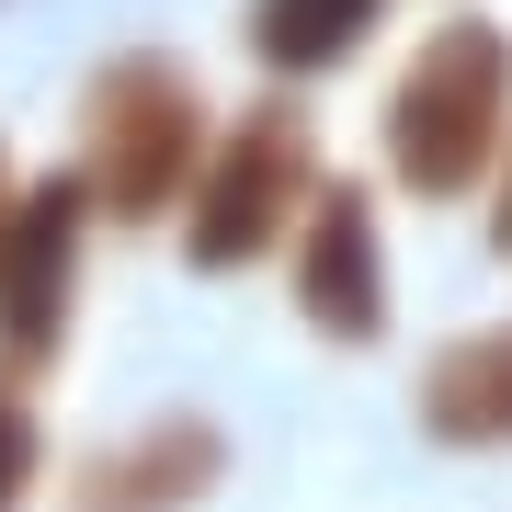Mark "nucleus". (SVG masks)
Returning a JSON list of instances; mask_svg holds the SVG:
<instances>
[{"label":"nucleus","instance_id":"obj_1","mask_svg":"<svg viewBox=\"0 0 512 512\" xmlns=\"http://www.w3.org/2000/svg\"><path fill=\"white\" fill-rule=\"evenodd\" d=\"M194 160H205V92L171 57H114L92 80V103H80V183H92V205L137 228L205 183Z\"/></svg>","mask_w":512,"mask_h":512},{"label":"nucleus","instance_id":"obj_2","mask_svg":"<svg viewBox=\"0 0 512 512\" xmlns=\"http://www.w3.org/2000/svg\"><path fill=\"white\" fill-rule=\"evenodd\" d=\"M501 114H512V46L490 23H444L387 92V171L410 194H467L501 160Z\"/></svg>","mask_w":512,"mask_h":512},{"label":"nucleus","instance_id":"obj_4","mask_svg":"<svg viewBox=\"0 0 512 512\" xmlns=\"http://www.w3.org/2000/svg\"><path fill=\"white\" fill-rule=\"evenodd\" d=\"M80 217H92V183H35L0 228V353L35 365L69 319V262H80Z\"/></svg>","mask_w":512,"mask_h":512},{"label":"nucleus","instance_id":"obj_9","mask_svg":"<svg viewBox=\"0 0 512 512\" xmlns=\"http://www.w3.org/2000/svg\"><path fill=\"white\" fill-rule=\"evenodd\" d=\"M23 490H35V421L0 399V512H23Z\"/></svg>","mask_w":512,"mask_h":512},{"label":"nucleus","instance_id":"obj_10","mask_svg":"<svg viewBox=\"0 0 512 512\" xmlns=\"http://www.w3.org/2000/svg\"><path fill=\"white\" fill-rule=\"evenodd\" d=\"M12 205H23V194H12V171H0V228H12Z\"/></svg>","mask_w":512,"mask_h":512},{"label":"nucleus","instance_id":"obj_3","mask_svg":"<svg viewBox=\"0 0 512 512\" xmlns=\"http://www.w3.org/2000/svg\"><path fill=\"white\" fill-rule=\"evenodd\" d=\"M308 205H319L308 126H296V114H239V137L194 183V262L205 274H239V262H262L285 239V217H308Z\"/></svg>","mask_w":512,"mask_h":512},{"label":"nucleus","instance_id":"obj_7","mask_svg":"<svg viewBox=\"0 0 512 512\" xmlns=\"http://www.w3.org/2000/svg\"><path fill=\"white\" fill-rule=\"evenodd\" d=\"M421 421L444 444H512V330L444 342L433 376H421Z\"/></svg>","mask_w":512,"mask_h":512},{"label":"nucleus","instance_id":"obj_8","mask_svg":"<svg viewBox=\"0 0 512 512\" xmlns=\"http://www.w3.org/2000/svg\"><path fill=\"white\" fill-rule=\"evenodd\" d=\"M376 12H387V0H262V12H251V46L274 57V69H330Z\"/></svg>","mask_w":512,"mask_h":512},{"label":"nucleus","instance_id":"obj_5","mask_svg":"<svg viewBox=\"0 0 512 512\" xmlns=\"http://www.w3.org/2000/svg\"><path fill=\"white\" fill-rule=\"evenodd\" d=\"M296 308H308L330 342H376V330H387V262H376L365 194L330 183L308 205V239H296Z\"/></svg>","mask_w":512,"mask_h":512},{"label":"nucleus","instance_id":"obj_6","mask_svg":"<svg viewBox=\"0 0 512 512\" xmlns=\"http://www.w3.org/2000/svg\"><path fill=\"white\" fill-rule=\"evenodd\" d=\"M205 478H217V433H205V421H160V433L92 456L80 512H171V501H194Z\"/></svg>","mask_w":512,"mask_h":512},{"label":"nucleus","instance_id":"obj_11","mask_svg":"<svg viewBox=\"0 0 512 512\" xmlns=\"http://www.w3.org/2000/svg\"><path fill=\"white\" fill-rule=\"evenodd\" d=\"M501 251H512V183H501Z\"/></svg>","mask_w":512,"mask_h":512}]
</instances>
